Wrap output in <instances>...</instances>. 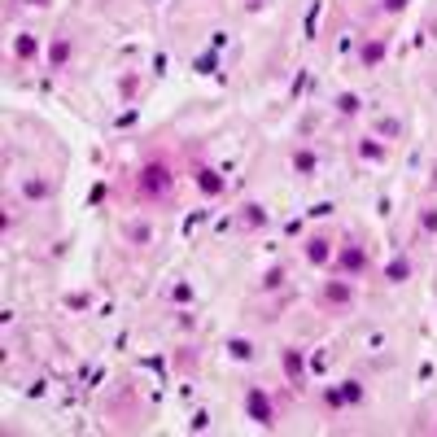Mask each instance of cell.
<instances>
[{
    "label": "cell",
    "mask_w": 437,
    "mask_h": 437,
    "mask_svg": "<svg viewBox=\"0 0 437 437\" xmlns=\"http://www.w3.org/2000/svg\"><path fill=\"white\" fill-rule=\"evenodd\" d=\"M167 167H162V162H158V167H149L145 171V193H167Z\"/></svg>",
    "instance_id": "cell-1"
}]
</instances>
